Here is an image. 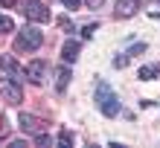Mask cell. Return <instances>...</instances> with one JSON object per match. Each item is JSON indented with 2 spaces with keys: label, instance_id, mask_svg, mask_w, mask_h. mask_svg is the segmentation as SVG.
<instances>
[{
  "label": "cell",
  "instance_id": "obj_9",
  "mask_svg": "<svg viewBox=\"0 0 160 148\" xmlns=\"http://www.w3.org/2000/svg\"><path fill=\"white\" fill-rule=\"evenodd\" d=\"M154 76H160V64H152V67H140V79H143V81H152Z\"/></svg>",
  "mask_w": 160,
  "mask_h": 148
},
{
  "label": "cell",
  "instance_id": "obj_1",
  "mask_svg": "<svg viewBox=\"0 0 160 148\" xmlns=\"http://www.w3.org/2000/svg\"><path fill=\"white\" fill-rule=\"evenodd\" d=\"M96 105L105 116H117L119 113V102L114 96V90L108 87V81H96Z\"/></svg>",
  "mask_w": 160,
  "mask_h": 148
},
{
  "label": "cell",
  "instance_id": "obj_17",
  "mask_svg": "<svg viewBox=\"0 0 160 148\" xmlns=\"http://www.w3.org/2000/svg\"><path fill=\"white\" fill-rule=\"evenodd\" d=\"M0 3H3V6H15L18 0H0Z\"/></svg>",
  "mask_w": 160,
  "mask_h": 148
},
{
  "label": "cell",
  "instance_id": "obj_10",
  "mask_svg": "<svg viewBox=\"0 0 160 148\" xmlns=\"http://www.w3.org/2000/svg\"><path fill=\"white\" fill-rule=\"evenodd\" d=\"M67 81H70V70H67V67H61L58 73H55V87L64 90V87H67Z\"/></svg>",
  "mask_w": 160,
  "mask_h": 148
},
{
  "label": "cell",
  "instance_id": "obj_7",
  "mask_svg": "<svg viewBox=\"0 0 160 148\" xmlns=\"http://www.w3.org/2000/svg\"><path fill=\"white\" fill-rule=\"evenodd\" d=\"M140 12V0H117V17H134Z\"/></svg>",
  "mask_w": 160,
  "mask_h": 148
},
{
  "label": "cell",
  "instance_id": "obj_16",
  "mask_svg": "<svg viewBox=\"0 0 160 148\" xmlns=\"http://www.w3.org/2000/svg\"><path fill=\"white\" fill-rule=\"evenodd\" d=\"M9 131V125H6V119H0V134H6Z\"/></svg>",
  "mask_w": 160,
  "mask_h": 148
},
{
  "label": "cell",
  "instance_id": "obj_15",
  "mask_svg": "<svg viewBox=\"0 0 160 148\" xmlns=\"http://www.w3.org/2000/svg\"><path fill=\"white\" fill-rule=\"evenodd\" d=\"M84 3H88V6H90V9H99V6H102V3H105V0H84Z\"/></svg>",
  "mask_w": 160,
  "mask_h": 148
},
{
  "label": "cell",
  "instance_id": "obj_11",
  "mask_svg": "<svg viewBox=\"0 0 160 148\" xmlns=\"http://www.w3.org/2000/svg\"><path fill=\"white\" fill-rule=\"evenodd\" d=\"M15 29V23H12V17H6V15H0V32H12Z\"/></svg>",
  "mask_w": 160,
  "mask_h": 148
},
{
  "label": "cell",
  "instance_id": "obj_14",
  "mask_svg": "<svg viewBox=\"0 0 160 148\" xmlns=\"http://www.w3.org/2000/svg\"><path fill=\"white\" fill-rule=\"evenodd\" d=\"M61 3L67 6V9H79V3H82V0H61Z\"/></svg>",
  "mask_w": 160,
  "mask_h": 148
},
{
  "label": "cell",
  "instance_id": "obj_13",
  "mask_svg": "<svg viewBox=\"0 0 160 148\" xmlns=\"http://www.w3.org/2000/svg\"><path fill=\"white\" fill-rule=\"evenodd\" d=\"M58 142H61V145H70V142H73V136H70V134H67V131H64V134H61V136H58Z\"/></svg>",
  "mask_w": 160,
  "mask_h": 148
},
{
  "label": "cell",
  "instance_id": "obj_5",
  "mask_svg": "<svg viewBox=\"0 0 160 148\" xmlns=\"http://www.w3.org/2000/svg\"><path fill=\"white\" fill-rule=\"evenodd\" d=\"M0 96H3L9 105H21V84H15V81H0Z\"/></svg>",
  "mask_w": 160,
  "mask_h": 148
},
{
  "label": "cell",
  "instance_id": "obj_3",
  "mask_svg": "<svg viewBox=\"0 0 160 148\" xmlns=\"http://www.w3.org/2000/svg\"><path fill=\"white\" fill-rule=\"evenodd\" d=\"M21 12L29 17V21H35V23H47V21H50V9H47L41 0H26Z\"/></svg>",
  "mask_w": 160,
  "mask_h": 148
},
{
  "label": "cell",
  "instance_id": "obj_8",
  "mask_svg": "<svg viewBox=\"0 0 160 148\" xmlns=\"http://www.w3.org/2000/svg\"><path fill=\"white\" fill-rule=\"evenodd\" d=\"M79 50H82V47H79L76 41H67V44L61 47V58H64V61H76V58H79Z\"/></svg>",
  "mask_w": 160,
  "mask_h": 148
},
{
  "label": "cell",
  "instance_id": "obj_4",
  "mask_svg": "<svg viewBox=\"0 0 160 148\" xmlns=\"http://www.w3.org/2000/svg\"><path fill=\"white\" fill-rule=\"evenodd\" d=\"M18 122H21V131L23 134H44V128H47V122L44 119H38V116H29V113H21V119H18Z\"/></svg>",
  "mask_w": 160,
  "mask_h": 148
},
{
  "label": "cell",
  "instance_id": "obj_2",
  "mask_svg": "<svg viewBox=\"0 0 160 148\" xmlns=\"http://www.w3.org/2000/svg\"><path fill=\"white\" fill-rule=\"evenodd\" d=\"M41 44H44V35L35 29V26H23V29H21V35H18L15 50H18V52H23V50H26V52H32V50H38Z\"/></svg>",
  "mask_w": 160,
  "mask_h": 148
},
{
  "label": "cell",
  "instance_id": "obj_6",
  "mask_svg": "<svg viewBox=\"0 0 160 148\" xmlns=\"http://www.w3.org/2000/svg\"><path fill=\"white\" fill-rule=\"evenodd\" d=\"M44 73H47V61H32L29 64V67H26V79H29L32 81V84H41V81H44Z\"/></svg>",
  "mask_w": 160,
  "mask_h": 148
},
{
  "label": "cell",
  "instance_id": "obj_12",
  "mask_svg": "<svg viewBox=\"0 0 160 148\" xmlns=\"http://www.w3.org/2000/svg\"><path fill=\"white\" fill-rule=\"evenodd\" d=\"M114 67H128V52H122V55H117V58H114Z\"/></svg>",
  "mask_w": 160,
  "mask_h": 148
}]
</instances>
